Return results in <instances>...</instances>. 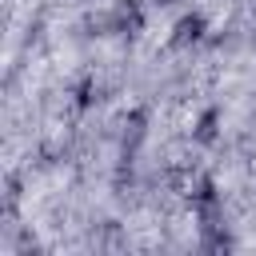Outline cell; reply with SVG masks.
<instances>
[{
  "mask_svg": "<svg viewBox=\"0 0 256 256\" xmlns=\"http://www.w3.org/2000/svg\"><path fill=\"white\" fill-rule=\"evenodd\" d=\"M188 204L200 220V228H212V224H224V200H220V188L212 176H200L196 188L188 192Z\"/></svg>",
  "mask_w": 256,
  "mask_h": 256,
  "instance_id": "6da1fadb",
  "label": "cell"
},
{
  "mask_svg": "<svg viewBox=\"0 0 256 256\" xmlns=\"http://www.w3.org/2000/svg\"><path fill=\"white\" fill-rule=\"evenodd\" d=\"M216 136H220V108H204L196 128H192V140L196 144H216Z\"/></svg>",
  "mask_w": 256,
  "mask_h": 256,
  "instance_id": "5b68a950",
  "label": "cell"
},
{
  "mask_svg": "<svg viewBox=\"0 0 256 256\" xmlns=\"http://www.w3.org/2000/svg\"><path fill=\"white\" fill-rule=\"evenodd\" d=\"M152 4H156V8H176L180 0H152Z\"/></svg>",
  "mask_w": 256,
  "mask_h": 256,
  "instance_id": "52a82bcc",
  "label": "cell"
},
{
  "mask_svg": "<svg viewBox=\"0 0 256 256\" xmlns=\"http://www.w3.org/2000/svg\"><path fill=\"white\" fill-rule=\"evenodd\" d=\"M144 140H148V112L144 108H132L120 120V156H132L136 160V152L144 148Z\"/></svg>",
  "mask_w": 256,
  "mask_h": 256,
  "instance_id": "277c9868",
  "label": "cell"
},
{
  "mask_svg": "<svg viewBox=\"0 0 256 256\" xmlns=\"http://www.w3.org/2000/svg\"><path fill=\"white\" fill-rule=\"evenodd\" d=\"M108 16H112V36H120V40H136L140 32H144V0H116L112 8H108Z\"/></svg>",
  "mask_w": 256,
  "mask_h": 256,
  "instance_id": "7a4b0ae2",
  "label": "cell"
},
{
  "mask_svg": "<svg viewBox=\"0 0 256 256\" xmlns=\"http://www.w3.org/2000/svg\"><path fill=\"white\" fill-rule=\"evenodd\" d=\"M204 40H208V16H204V12H184V16L172 24L168 48L188 52V48H196V44H204Z\"/></svg>",
  "mask_w": 256,
  "mask_h": 256,
  "instance_id": "3957f363",
  "label": "cell"
},
{
  "mask_svg": "<svg viewBox=\"0 0 256 256\" xmlns=\"http://www.w3.org/2000/svg\"><path fill=\"white\" fill-rule=\"evenodd\" d=\"M72 96H76V100H72V104H76V108H80V112H88V108H92V104H100V100H104V88H100V84H96V80H92V76H84V80H80V84H76V88H72Z\"/></svg>",
  "mask_w": 256,
  "mask_h": 256,
  "instance_id": "8992f818",
  "label": "cell"
}]
</instances>
